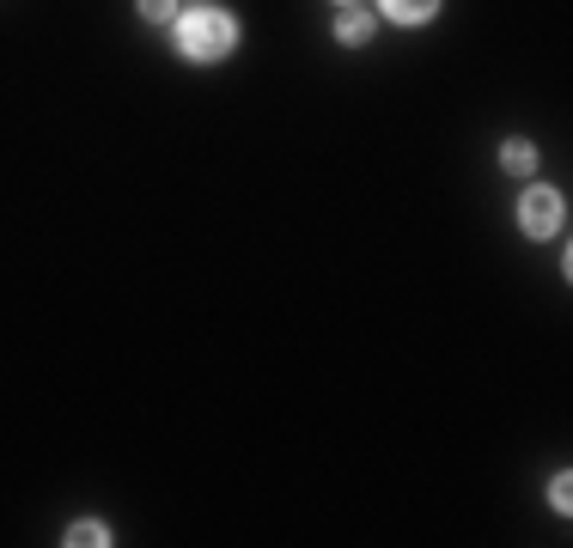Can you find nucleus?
Wrapping results in <instances>:
<instances>
[{
    "instance_id": "obj_4",
    "label": "nucleus",
    "mask_w": 573,
    "mask_h": 548,
    "mask_svg": "<svg viewBox=\"0 0 573 548\" xmlns=\"http://www.w3.org/2000/svg\"><path fill=\"white\" fill-rule=\"evenodd\" d=\"M506 171H513V177H530V171H537V147L530 141H506Z\"/></svg>"
},
{
    "instance_id": "obj_5",
    "label": "nucleus",
    "mask_w": 573,
    "mask_h": 548,
    "mask_svg": "<svg viewBox=\"0 0 573 548\" xmlns=\"http://www.w3.org/2000/svg\"><path fill=\"white\" fill-rule=\"evenodd\" d=\"M336 37H342V43H366V37H373V19H366V13H342V19H336Z\"/></svg>"
},
{
    "instance_id": "obj_1",
    "label": "nucleus",
    "mask_w": 573,
    "mask_h": 548,
    "mask_svg": "<svg viewBox=\"0 0 573 548\" xmlns=\"http://www.w3.org/2000/svg\"><path fill=\"white\" fill-rule=\"evenodd\" d=\"M238 43V25L220 7H196V13H177V49L189 61H220Z\"/></svg>"
},
{
    "instance_id": "obj_6",
    "label": "nucleus",
    "mask_w": 573,
    "mask_h": 548,
    "mask_svg": "<svg viewBox=\"0 0 573 548\" xmlns=\"http://www.w3.org/2000/svg\"><path fill=\"white\" fill-rule=\"evenodd\" d=\"M68 543H73V548H104V543H110V530H104V524H92V518H80V524L68 530Z\"/></svg>"
},
{
    "instance_id": "obj_8",
    "label": "nucleus",
    "mask_w": 573,
    "mask_h": 548,
    "mask_svg": "<svg viewBox=\"0 0 573 548\" xmlns=\"http://www.w3.org/2000/svg\"><path fill=\"white\" fill-rule=\"evenodd\" d=\"M147 19H177V0H141Z\"/></svg>"
},
{
    "instance_id": "obj_2",
    "label": "nucleus",
    "mask_w": 573,
    "mask_h": 548,
    "mask_svg": "<svg viewBox=\"0 0 573 548\" xmlns=\"http://www.w3.org/2000/svg\"><path fill=\"white\" fill-rule=\"evenodd\" d=\"M518 225H525L530 238H549L561 225V196L556 189H530V196L518 201Z\"/></svg>"
},
{
    "instance_id": "obj_7",
    "label": "nucleus",
    "mask_w": 573,
    "mask_h": 548,
    "mask_svg": "<svg viewBox=\"0 0 573 548\" xmlns=\"http://www.w3.org/2000/svg\"><path fill=\"white\" fill-rule=\"evenodd\" d=\"M549 500H556V506L568 512V506H573V481H568V476H556V481H549Z\"/></svg>"
},
{
    "instance_id": "obj_3",
    "label": "nucleus",
    "mask_w": 573,
    "mask_h": 548,
    "mask_svg": "<svg viewBox=\"0 0 573 548\" xmlns=\"http://www.w3.org/2000/svg\"><path fill=\"white\" fill-rule=\"evenodd\" d=\"M378 7H385V13L397 19V25H421V19L440 13V0H378Z\"/></svg>"
}]
</instances>
